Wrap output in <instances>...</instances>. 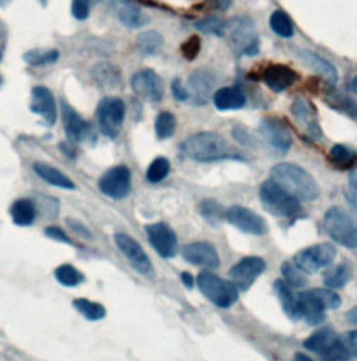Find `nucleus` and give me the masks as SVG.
Segmentation results:
<instances>
[{
	"label": "nucleus",
	"mask_w": 357,
	"mask_h": 361,
	"mask_svg": "<svg viewBox=\"0 0 357 361\" xmlns=\"http://www.w3.org/2000/svg\"><path fill=\"white\" fill-rule=\"evenodd\" d=\"M181 151L190 159L197 162L218 161H244L241 152L231 145L222 135L211 131H202L190 135L183 144Z\"/></svg>",
	"instance_id": "nucleus-1"
},
{
	"label": "nucleus",
	"mask_w": 357,
	"mask_h": 361,
	"mask_svg": "<svg viewBox=\"0 0 357 361\" xmlns=\"http://www.w3.org/2000/svg\"><path fill=\"white\" fill-rule=\"evenodd\" d=\"M271 180L275 181L298 201H314L320 197V185L301 166L279 164L271 169Z\"/></svg>",
	"instance_id": "nucleus-2"
},
{
	"label": "nucleus",
	"mask_w": 357,
	"mask_h": 361,
	"mask_svg": "<svg viewBox=\"0 0 357 361\" xmlns=\"http://www.w3.org/2000/svg\"><path fill=\"white\" fill-rule=\"evenodd\" d=\"M327 235L346 248H357V218L341 207H332L324 216Z\"/></svg>",
	"instance_id": "nucleus-3"
},
{
	"label": "nucleus",
	"mask_w": 357,
	"mask_h": 361,
	"mask_svg": "<svg viewBox=\"0 0 357 361\" xmlns=\"http://www.w3.org/2000/svg\"><path fill=\"white\" fill-rule=\"evenodd\" d=\"M260 200L264 209L277 218H295L300 214L298 200L271 179L262 183Z\"/></svg>",
	"instance_id": "nucleus-4"
},
{
	"label": "nucleus",
	"mask_w": 357,
	"mask_h": 361,
	"mask_svg": "<svg viewBox=\"0 0 357 361\" xmlns=\"http://www.w3.org/2000/svg\"><path fill=\"white\" fill-rule=\"evenodd\" d=\"M225 37L236 56H255L260 52L255 25L247 17H236L228 21Z\"/></svg>",
	"instance_id": "nucleus-5"
},
{
	"label": "nucleus",
	"mask_w": 357,
	"mask_h": 361,
	"mask_svg": "<svg viewBox=\"0 0 357 361\" xmlns=\"http://www.w3.org/2000/svg\"><path fill=\"white\" fill-rule=\"evenodd\" d=\"M200 292L221 308H229L238 299V289L234 282L225 281L212 272H201L197 278Z\"/></svg>",
	"instance_id": "nucleus-6"
},
{
	"label": "nucleus",
	"mask_w": 357,
	"mask_h": 361,
	"mask_svg": "<svg viewBox=\"0 0 357 361\" xmlns=\"http://www.w3.org/2000/svg\"><path fill=\"white\" fill-rule=\"evenodd\" d=\"M337 258V248L329 243H320L300 250L294 258V264L304 274H315L331 265Z\"/></svg>",
	"instance_id": "nucleus-7"
},
{
	"label": "nucleus",
	"mask_w": 357,
	"mask_h": 361,
	"mask_svg": "<svg viewBox=\"0 0 357 361\" xmlns=\"http://www.w3.org/2000/svg\"><path fill=\"white\" fill-rule=\"evenodd\" d=\"M97 118L102 134L109 138H116L126 118V105L116 97L104 98L98 105Z\"/></svg>",
	"instance_id": "nucleus-8"
},
{
	"label": "nucleus",
	"mask_w": 357,
	"mask_h": 361,
	"mask_svg": "<svg viewBox=\"0 0 357 361\" xmlns=\"http://www.w3.org/2000/svg\"><path fill=\"white\" fill-rule=\"evenodd\" d=\"M226 221L240 232L248 235L264 236L268 233V225L265 219L241 205H234L226 211Z\"/></svg>",
	"instance_id": "nucleus-9"
},
{
	"label": "nucleus",
	"mask_w": 357,
	"mask_h": 361,
	"mask_svg": "<svg viewBox=\"0 0 357 361\" xmlns=\"http://www.w3.org/2000/svg\"><path fill=\"white\" fill-rule=\"evenodd\" d=\"M265 268H267V264L262 258L246 257V258H241L236 265L231 268L229 275L238 290L246 292L261 276Z\"/></svg>",
	"instance_id": "nucleus-10"
},
{
	"label": "nucleus",
	"mask_w": 357,
	"mask_h": 361,
	"mask_svg": "<svg viewBox=\"0 0 357 361\" xmlns=\"http://www.w3.org/2000/svg\"><path fill=\"white\" fill-rule=\"evenodd\" d=\"M99 190L114 200L126 198L131 190L130 171L123 165L109 169L99 180Z\"/></svg>",
	"instance_id": "nucleus-11"
},
{
	"label": "nucleus",
	"mask_w": 357,
	"mask_h": 361,
	"mask_svg": "<svg viewBox=\"0 0 357 361\" xmlns=\"http://www.w3.org/2000/svg\"><path fill=\"white\" fill-rule=\"evenodd\" d=\"M258 130L264 141L281 155H285L294 145V138L289 128L279 121L265 119L260 124Z\"/></svg>",
	"instance_id": "nucleus-12"
},
{
	"label": "nucleus",
	"mask_w": 357,
	"mask_h": 361,
	"mask_svg": "<svg viewBox=\"0 0 357 361\" xmlns=\"http://www.w3.org/2000/svg\"><path fill=\"white\" fill-rule=\"evenodd\" d=\"M131 88L138 97L150 102H159L164 98V82L154 70L135 73L131 78Z\"/></svg>",
	"instance_id": "nucleus-13"
},
{
	"label": "nucleus",
	"mask_w": 357,
	"mask_h": 361,
	"mask_svg": "<svg viewBox=\"0 0 357 361\" xmlns=\"http://www.w3.org/2000/svg\"><path fill=\"white\" fill-rule=\"evenodd\" d=\"M181 254L187 262L193 265L204 267V268L214 269V268H218L221 262L217 248L208 241L190 243L183 247Z\"/></svg>",
	"instance_id": "nucleus-14"
},
{
	"label": "nucleus",
	"mask_w": 357,
	"mask_h": 361,
	"mask_svg": "<svg viewBox=\"0 0 357 361\" xmlns=\"http://www.w3.org/2000/svg\"><path fill=\"white\" fill-rule=\"evenodd\" d=\"M148 240L155 251L164 258H172L178 251V239L175 232L165 224H154L145 228Z\"/></svg>",
	"instance_id": "nucleus-15"
},
{
	"label": "nucleus",
	"mask_w": 357,
	"mask_h": 361,
	"mask_svg": "<svg viewBox=\"0 0 357 361\" xmlns=\"http://www.w3.org/2000/svg\"><path fill=\"white\" fill-rule=\"evenodd\" d=\"M115 240H116L120 251L123 252V255L128 259L130 265L137 272H140L143 275H150L152 272L151 261H150L148 255L145 254V251L143 250V247L137 241L124 233L116 235Z\"/></svg>",
	"instance_id": "nucleus-16"
},
{
	"label": "nucleus",
	"mask_w": 357,
	"mask_h": 361,
	"mask_svg": "<svg viewBox=\"0 0 357 361\" xmlns=\"http://www.w3.org/2000/svg\"><path fill=\"white\" fill-rule=\"evenodd\" d=\"M61 118L66 134L71 142H84L92 140L91 126L84 121L66 101H61Z\"/></svg>",
	"instance_id": "nucleus-17"
},
{
	"label": "nucleus",
	"mask_w": 357,
	"mask_h": 361,
	"mask_svg": "<svg viewBox=\"0 0 357 361\" xmlns=\"http://www.w3.org/2000/svg\"><path fill=\"white\" fill-rule=\"evenodd\" d=\"M261 78L274 92H284L298 81V73L286 64H270L264 68Z\"/></svg>",
	"instance_id": "nucleus-18"
},
{
	"label": "nucleus",
	"mask_w": 357,
	"mask_h": 361,
	"mask_svg": "<svg viewBox=\"0 0 357 361\" xmlns=\"http://www.w3.org/2000/svg\"><path fill=\"white\" fill-rule=\"evenodd\" d=\"M217 85L215 75L207 68H197L188 78V91L197 105H205Z\"/></svg>",
	"instance_id": "nucleus-19"
},
{
	"label": "nucleus",
	"mask_w": 357,
	"mask_h": 361,
	"mask_svg": "<svg viewBox=\"0 0 357 361\" xmlns=\"http://www.w3.org/2000/svg\"><path fill=\"white\" fill-rule=\"evenodd\" d=\"M30 111L40 115L48 126H54L58 119V109L54 94L47 87H35L31 92Z\"/></svg>",
	"instance_id": "nucleus-20"
},
{
	"label": "nucleus",
	"mask_w": 357,
	"mask_h": 361,
	"mask_svg": "<svg viewBox=\"0 0 357 361\" xmlns=\"http://www.w3.org/2000/svg\"><path fill=\"white\" fill-rule=\"evenodd\" d=\"M292 114L313 138H322V130L317 119L315 108L311 105V102H308L305 98H296L292 104Z\"/></svg>",
	"instance_id": "nucleus-21"
},
{
	"label": "nucleus",
	"mask_w": 357,
	"mask_h": 361,
	"mask_svg": "<svg viewBox=\"0 0 357 361\" xmlns=\"http://www.w3.org/2000/svg\"><path fill=\"white\" fill-rule=\"evenodd\" d=\"M298 319L305 321L311 326L325 319V308L311 290L298 295Z\"/></svg>",
	"instance_id": "nucleus-22"
},
{
	"label": "nucleus",
	"mask_w": 357,
	"mask_h": 361,
	"mask_svg": "<svg viewBox=\"0 0 357 361\" xmlns=\"http://www.w3.org/2000/svg\"><path fill=\"white\" fill-rule=\"evenodd\" d=\"M212 99L219 111H238L246 105V95L238 87H224L214 94Z\"/></svg>",
	"instance_id": "nucleus-23"
},
{
	"label": "nucleus",
	"mask_w": 357,
	"mask_h": 361,
	"mask_svg": "<svg viewBox=\"0 0 357 361\" xmlns=\"http://www.w3.org/2000/svg\"><path fill=\"white\" fill-rule=\"evenodd\" d=\"M338 339H339L338 335L331 328H321V329L315 331L313 335H310L304 341L303 346L307 350H310V352H313V353H315L321 357L322 355H325L335 345V342Z\"/></svg>",
	"instance_id": "nucleus-24"
},
{
	"label": "nucleus",
	"mask_w": 357,
	"mask_h": 361,
	"mask_svg": "<svg viewBox=\"0 0 357 361\" xmlns=\"http://www.w3.org/2000/svg\"><path fill=\"white\" fill-rule=\"evenodd\" d=\"M324 101L334 111L348 116L349 119L357 123V102H355L352 98H349L335 90H325Z\"/></svg>",
	"instance_id": "nucleus-25"
},
{
	"label": "nucleus",
	"mask_w": 357,
	"mask_h": 361,
	"mask_svg": "<svg viewBox=\"0 0 357 361\" xmlns=\"http://www.w3.org/2000/svg\"><path fill=\"white\" fill-rule=\"evenodd\" d=\"M300 59L304 61L308 67L315 70L318 74H321L325 80H328L331 84H337L338 81V71L332 63L321 58L320 55L311 52V51H301Z\"/></svg>",
	"instance_id": "nucleus-26"
},
{
	"label": "nucleus",
	"mask_w": 357,
	"mask_h": 361,
	"mask_svg": "<svg viewBox=\"0 0 357 361\" xmlns=\"http://www.w3.org/2000/svg\"><path fill=\"white\" fill-rule=\"evenodd\" d=\"M13 222L18 226H30L35 221L37 216V207L32 200L30 198H20L17 200L10 209Z\"/></svg>",
	"instance_id": "nucleus-27"
},
{
	"label": "nucleus",
	"mask_w": 357,
	"mask_h": 361,
	"mask_svg": "<svg viewBox=\"0 0 357 361\" xmlns=\"http://www.w3.org/2000/svg\"><path fill=\"white\" fill-rule=\"evenodd\" d=\"M91 75L94 81L104 88H115L121 82L119 68L111 63H99L94 66Z\"/></svg>",
	"instance_id": "nucleus-28"
},
{
	"label": "nucleus",
	"mask_w": 357,
	"mask_h": 361,
	"mask_svg": "<svg viewBox=\"0 0 357 361\" xmlns=\"http://www.w3.org/2000/svg\"><path fill=\"white\" fill-rule=\"evenodd\" d=\"M34 171L42 180H45L47 183L52 184V185H56L60 188H66V190H73L75 187L74 183L70 180L64 173H61L56 168H54L48 164L35 162L34 164Z\"/></svg>",
	"instance_id": "nucleus-29"
},
{
	"label": "nucleus",
	"mask_w": 357,
	"mask_h": 361,
	"mask_svg": "<svg viewBox=\"0 0 357 361\" xmlns=\"http://www.w3.org/2000/svg\"><path fill=\"white\" fill-rule=\"evenodd\" d=\"M352 267L349 262H341L324 274V285L329 289H342L352 279Z\"/></svg>",
	"instance_id": "nucleus-30"
},
{
	"label": "nucleus",
	"mask_w": 357,
	"mask_h": 361,
	"mask_svg": "<svg viewBox=\"0 0 357 361\" xmlns=\"http://www.w3.org/2000/svg\"><path fill=\"white\" fill-rule=\"evenodd\" d=\"M274 289L285 314L292 319H298V296L294 295L292 288L284 281H275Z\"/></svg>",
	"instance_id": "nucleus-31"
},
{
	"label": "nucleus",
	"mask_w": 357,
	"mask_h": 361,
	"mask_svg": "<svg viewBox=\"0 0 357 361\" xmlns=\"http://www.w3.org/2000/svg\"><path fill=\"white\" fill-rule=\"evenodd\" d=\"M271 30L281 38H291L295 34V27L291 16L284 10H275L270 17Z\"/></svg>",
	"instance_id": "nucleus-32"
},
{
	"label": "nucleus",
	"mask_w": 357,
	"mask_h": 361,
	"mask_svg": "<svg viewBox=\"0 0 357 361\" xmlns=\"http://www.w3.org/2000/svg\"><path fill=\"white\" fill-rule=\"evenodd\" d=\"M164 44V37L157 31H145L137 37V51L143 56H151L158 52Z\"/></svg>",
	"instance_id": "nucleus-33"
},
{
	"label": "nucleus",
	"mask_w": 357,
	"mask_h": 361,
	"mask_svg": "<svg viewBox=\"0 0 357 361\" xmlns=\"http://www.w3.org/2000/svg\"><path fill=\"white\" fill-rule=\"evenodd\" d=\"M120 23L128 28H140L148 23V18L143 14V11L131 3H124L119 8Z\"/></svg>",
	"instance_id": "nucleus-34"
},
{
	"label": "nucleus",
	"mask_w": 357,
	"mask_h": 361,
	"mask_svg": "<svg viewBox=\"0 0 357 361\" xmlns=\"http://www.w3.org/2000/svg\"><path fill=\"white\" fill-rule=\"evenodd\" d=\"M356 151L344 144H337L329 151V159L332 165L339 169H346L352 166L356 162Z\"/></svg>",
	"instance_id": "nucleus-35"
},
{
	"label": "nucleus",
	"mask_w": 357,
	"mask_h": 361,
	"mask_svg": "<svg viewBox=\"0 0 357 361\" xmlns=\"http://www.w3.org/2000/svg\"><path fill=\"white\" fill-rule=\"evenodd\" d=\"M200 214L208 224L214 226H218L224 219H226V211L215 200H204L200 204Z\"/></svg>",
	"instance_id": "nucleus-36"
},
{
	"label": "nucleus",
	"mask_w": 357,
	"mask_h": 361,
	"mask_svg": "<svg viewBox=\"0 0 357 361\" xmlns=\"http://www.w3.org/2000/svg\"><path fill=\"white\" fill-rule=\"evenodd\" d=\"M59 51L56 49H32V51H28L24 54L23 59L28 64V66H32V67H44V66H48L51 63H55V61L59 59Z\"/></svg>",
	"instance_id": "nucleus-37"
},
{
	"label": "nucleus",
	"mask_w": 357,
	"mask_h": 361,
	"mask_svg": "<svg viewBox=\"0 0 357 361\" xmlns=\"http://www.w3.org/2000/svg\"><path fill=\"white\" fill-rule=\"evenodd\" d=\"M73 304L74 308L90 321H98L107 315V310L99 302H92L87 299H77Z\"/></svg>",
	"instance_id": "nucleus-38"
},
{
	"label": "nucleus",
	"mask_w": 357,
	"mask_h": 361,
	"mask_svg": "<svg viewBox=\"0 0 357 361\" xmlns=\"http://www.w3.org/2000/svg\"><path fill=\"white\" fill-rule=\"evenodd\" d=\"M281 272L284 275V282L289 285L292 289H300L307 285V278L303 271H300L294 262H284L281 267Z\"/></svg>",
	"instance_id": "nucleus-39"
},
{
	"label": "nucleus",
	"mask_w": 357,
	"mask_h": 361,
	"mask_svg": "<svg viewBox=\"0 0 357 361\" xmlns=\"http://www.w3.org/2000/svg\"><path fill=\"white\" fill-rule=\"evenodd\" d=\"M176 130V118L169 112H162L155 121V133L159 140L171 138Z\"/></svg>",
	"instance_id": "nucleus-40"
},
{
	"label": "nucleus",
	"mask_w": 357,
	"mask_h": 361,
	"mask_svg": "<svg viewBox=\"0 0 357 361\" xmlns=\"http://www.w3.org/2000/svg\"><path fill=\"white\" fill-rule=\"evenodd\" d=\"M55 276L59 283L64 286H68V288L77 286L84 281V275L78 269H75L74 267H71L68 264L60 265L59 268L55 271Z\"/></svg>",
	"instance_id": "nucleus-41"
},
{
	"label": "nucleus",
	"mask_w": 357,
	"mask_h": 361,
	"mask_svg": "<svg viewBox=\"0 0 357 361\" xmlns=\"http://www.w3.org/2000/svg\"><path fill=\"white\" fill-rule=\"evenodd\" d=\"M226 27H228V21H224L217 17H208L195 24V28L200 30L201 32L212 34L217 37H225Z\"/></svg>",
	"instance_id": "nucleus-42"
},
{
	"label": "nucleus",
	"mask_w": 357,
	"mask_h": 361,
	"mask_svg": "<svg viewBox=\"0 0 357 361\" xmlns=\"http://www.w3.org/2000/svg\"><path fill=\"white\" fill-rule=\"evenodd\" d=\"M171 171V164L167 158H157L147 171V179L151 183H159L164 180Z\"/></svg>",
	"instance_id": "nucleus-43"
},
{
	"label": "nucleus",
	"mask_w": 357,
	"mask_h": 361,
	"mask_svg": "<svg viewBox=\"0 0 357 361\" xmlns=\"http://www.w3.org/2000/svg\"><path fill=\"white\" fill-rule=\"evenodd\" d=\"M311 292L324 305L325 310H337L342 304V299L339 298L338 293H335L334 289H329V288H327V289H313Z\"/></svg>",
	"instance_id": "nucleus-44"
},
{
	"label": "nucleus",
	"mask_w": 357,
	"mask_h": 361,
	"mask_svg": "<svg viewBox=\"0 0 357 361\" xmlns=\"http://www.w3.org/2000/svg\"><path fill=\"white\" fill-rule=\"evenodd\" d=\"M352 357L351 352L348 350L346 345L344 343V341L338 339L335 342V345L325 353L321 356L322 361H349Z\"/></svg>",
	"instance_id": "nucleus-45"
},
{
	"label": "nucleus",
	"mask_w": 357,
	"mask_h": 361,
	"mask_svg": "<svg viewBox=\"0 0 357 361\" xmlns=\"http://www.w3.org/2000/svg\"><path fill=\"white\" fill-rule=\"evenodd\" d=\"M200 48H201V41L198 37H191L188 41H186L181 47V52H183V56L188 61H193L197 58L198 52H200Z\"/></svg>",
	"instance_id": "nucleus-46"
},
{
	"label": "nucleus",
	"mask_w": 357,
	"mask_h": 361,
	"mask_svg": "<svg viewBox=\"0 0 357 361\" xmlns=\"http://www.w3.org/2000/svg\"><path fill=\"white\" fill-rule=\"evenodd\" d=\"M90 6H91V0H73L71 14L74 16V18L83 21L90 14Z\"/></svg>",
	"instance_id": "nucleus-47"
},
{
	"label": "nucleus",
	"mask_w": 357,
	"mask_h": 361,
	"mask_svg": "<svg viewBox=\"0 0 357 361\" xmlns=\"http://www.w3.org/2000/svg\"><path fill=\"white\" fill-rule=\"evenodd\" d=\"M172 94H174V97L180 101V102H183V101H187L188 98H190V92H188V90H186L183 85H181V81L176 78V80H174V82H172Z\"/></svg>",
	"instance_id": "nucleus-48"
},
{
	"label": "nucleus",
	"mask_w": 357,
	"mask_h": 361,
	"mask_svg": "<svg viewBox=\"0 0 357 361\" xmlns=\"http://www.w3.org/2000/svg\"><path fill=\"white\" fill-rule=\"evenodd\" d=\"M45 235L54 240L63 241V243H67V244H71L70 239L67 238V235L59 229L56 226H51V228H47L45 229Z\"/></svg>",
	"instance_id": "nucleus-49"
},
{
	"label": "nucleus",
	"mask_w": 357,
	"mask_h": 361,
	"mask_svg": "<svg viewBox=\"0 0 357 361\" xmlns=\"http://www.w3.org/2000/svg\"><path fill=\"white\" fill-rule=\"evenodd\" d=\"M234 137L236 138L238 142L243 144V145L250 147V145L253 144V138L250 137V134H248L246 130H243L241 127H238V126L234 128Z\"/></svg>",
	"instance_id": "nucleus-50"
},
{
	"label": "nucleus",
	"mask_w": 357,
	"mask_h": 361,
	"mask_svg": "<svg viewBox=\"0 0 357 361\" xmlns=\"http://www.w3.org/2000/svg\"><path fill=\"white\" fill-rule=\"evenodd\" d=\"M344 343L346 345V348H348V350L351 352V355L357 357V331L349 332V334L345 336Z\"/></svg>",
	"instance_id": "nucleus-51"
},
{
	"label": "nucleus",
	"mask_w": 357,
	"mask_h": 361,
	"mask_svg": "<svg viewBox=\"0 0 357 361\" xmlns=\"http://www.w3.org/2000/svg\"><path fill=\"white\" fill-rule=\"evenodd\" d=\"M344 195L346 198V201L351 204V207L355 209L357 212V188L353 185H348L345 190H344Z\"/></svg>",
	"instance_id": "nucleus-52"
},
{
	"label": "nucleus",
	"mask_w": 357,
	"mask_h": 361,
	"mask_svg": "<svg viewBox=\"0 0 357 361\" xmlns=\"http://www.w3.org/2000/svg\"><path fill=\"white\" fill-rule=\"evenodd\" d=\"M346 318H348V321H349L352 325L357 326V305L352 307V308L346 312Z\"/></svg>",
	"instance_id": "nucleus-53"
},
{
	"label": "nucleus",
	"mask_w": 357,
	"mask_h": 361,
	"mask_svg": "<svg viewBox=\"0 0 357 361\" xmlns=\"http://www.w3.org/2000/svg\"><path fill=\"white\" fill-rule=\"evenodd\" d=\"M181 281H183V283H184L188 289H191L193 285H194V278H193L188 272H183V274H181Z\"/></svg>",
	"instance_id": "nucleus-54"
},
{
	"label": "nucleus",
	"mask_w": 357,
	"mask_h": 361,
	"mask_svg": "<svg viewBox=\"0 0 357 361\" xmlns=\"http://www.w3.org/2000/svg\"><path fill=\"white\" fill-rule=\"evenodd\" d=\"M294 361H314L313 359H310L307 355H304V353H296L295 355V357H294Z\"/></svg>",
	"instance_id": "nucleus-55"
},
{
	"label": "nucleus",
	"mask_w": 357,
	"mask_h": 361,
	"mask_svg": "<svg viewBox=\"0 0 357 361\" xmlns=\"http://www.w3.org/2000/svg\"><path fill=\"white\" fill-rule=\"evenodd\" d=\"M349 184L356 187L357 188V168L351 173V178H349Z\"/></svg>",
	"instance_id": "nucleus-56"
},
{
	"label": "nucleus",
	"mask_w": 357,
	"mask_h": 361,
	"mask_svg": "<svg viewBox=\"0 0 357 361\" xmlns=\"http://www.w3.org/2000/svg\"><path fill=\"white\" fill-rule=\"evenodd\" d=\"M351 88H352V91L355 92L357 95V75L352 80V82H351Z\"/></svg>",
	"instance_id": "nucleus-57"
},
{
	"label": "nucleus",
	"mask_w": 357,
	"mask_h": 361,
	"mask_svg": "<svg viewBox=\"0 0 357 361\" xmlns=\"http://www.w3.org/2000/svg\"><path fill=\"white\" fill-rule=\"evenodd\" d=\"M6 34V30H4V25L0 23V37H3Z\"/></svg>",
	"instance_id": "nucleus-58"
},
{
	"label": "nucleus",
	"mask_w": 357,
	"mask_h": 361,
	"mask_svg": "<svg viewBox=\"0 0 357 361\" xmlns=\"http://www.w3.org/2000/svg\"><path fill=\"white\" fill-rule=\"evenodd\" d=\"M0 61H1V55H0Z\"/></svg>",
	"instance_id": "nucleus-59"
}]
</instances>
